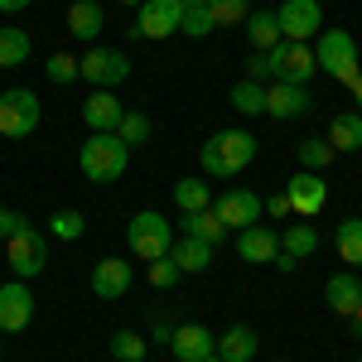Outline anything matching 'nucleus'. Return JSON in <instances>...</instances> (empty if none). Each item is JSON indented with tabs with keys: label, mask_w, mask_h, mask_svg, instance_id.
<instances>
[{
	"label": "nucleus",
	"mask_w": 362,
	"mask_h": 362,
	"mask_svg": "<svg viewBox=\"0 0 362 362\" xmlns=\"http://www.w3.org/2000/svg\"><path fill=\"white\" fill-rule=\"evenodd\" d=\"M247 39H251V49H256V54L276 49V44H280L276 10H251V15H247Z\"/></svg>",
	"instance_id": "nucleus-25"
},
{
	"label": "nucleus",
	"mask_w": 362,
	"mask_h": 362,
	"mask_svg": "<svg viewBox=\"0 0 362 362\" xmlns=\"http://www.w3.org/2000/svg\"><path fill=\"white\" fill-rule=\"evenodd\" d=\"M208 10H213V25H247L251 15V0H208Z\"/></svg>",
	"instance_id": "nucleus-35"
},
{
	"label": "nucleus",
	"mask_w": 362,
	"mask_h": 362,
	"mask_svg": "<svg viewBox=\"0 0 362 362\" xmlns=\"http://www.w3.org/2000/svg\"><path fill=\"white\" fill-rule=\"evenodd\" d=\"M29 54H34V44L25 29H0V68H20Z\"/></svg>",
	"instance_id": "nucleus-30"
},
{
	"label": "nucleus",
	"mask_w": 362,
	"mask_h": 362,
	"mask_svg": "<svg viewBox=\"0 0 362 362\" xmlns=\"http://www.w3.org/2000/svg\"><path fill=\"white\" fill-rule=\"evenodd\" d=\"M78 73H83V83L102 87V92H116V87L131 78V58L121 54V49H87L78 58Z\"/></svg>",
	"instance_id": "nucleus-7"
},
{
	"label": "nucleus",
	"mask_w": 362,
	"mask_h": 362,
	"mask_svg": "<svg viewBox=\"0 0 362 362\" xmlns=\"http://www.w3.org/2000/svg\"><path fill=\"white\" fill-rule=\"evenodd\" d=\"M295 266H300V261H295V256H285V251H280V256H276V271H280V276H290V271H295Z\"/></svg>",
	"instance_id": "nucleus-43"
},
{
	"label": "nucleus",
	"mask_w": 362,
	"mask_h": 362,
	"mask_svg": "<svg viewBox=\"0 0 362 362\" xmlns=\"http://www.w3.org/2000/svg\"><path fill=\"white\" fill-rule=\"evenodd\" d=\"M83 232H87V218H83V213H73V208H63V213L49 218V237H58V242H78Z\"/></svg>",
	"instance_id": "nucleus-34"
},
{
	"label": "nucleus",
	"mask_w": 362,
	"mask_h": 362,
	"mask_svg": "<svg viewBox=\"0 0 362 362\" xmlns=\"http://www.w3.org/2000/svg\"><path fill=\"white\" fill-rule=\"evenodd\" d=\"M256 160V136L251 131H213V136L198 145V165L203 174H213V179H237L242 169Z\"/></svg>",
	"instance_id": "nucleus-1"
},
{
	"label": "nucleus",
	"mask_w": 362,
	"mask_h": 362,
	"mask_svg": "<svg viewBox=\"0 0 362 362\" xmlns=\"http://www.w3.org/2000/svg\"><path fill=\"white\" fill-rule=\"evenodd\" d=\"M131 165V145L116 136V131H92L78 150V169H83L87 184H116Z\"/></svg>",
	"instance_id": "nucleus-2"
},
{
	"label": "nucleus",
	"mask_w": 362,
	"mask_h": 362,
	"mask_svg": "<svg viewBox=\"0 0 362 362\" xmlns=\"http://www.w3.org/2000/svg\"><path fill=\"white\" fill-rule=\"evenodd\" d=\"M136 39H169V34H179V20H184V0H145L136 5Z\"/></svg>",
	"instance_id": "nucleus-10"
},
{
	"label": "nucleus",
	"mask_w": 362,
	"mask_h": 362,
	"mask_svg": "<svg viewBox=\"0 0 362 362\" xmlns=\"http://www.w3.org/2000/svg\"><path fill=\"white\" fill-rule=\"evenodd\" d=\"M25 223H29L25 213H15V208H0V247H5V242H10V237H15V232H20Z\"/></svg>",
	"instance_id": "nucleus-40"
},
{
	"label": "nucleus",
	"mask_w": 362,
	"mask_h": 362,
	"mask_svg": "<svg viewBox=\"0 0 362 362\" xmlns=\"http://www.w3.org/2000/svg\"><path fill=\"white\" fill-rule=\"evenodd\" d=\"M116 5H145V0H116Z\"/></svg>",
	"instance_id": "nucleus-47"
},
{
	"label": "nucleus",
	"mask_w": 362,
	"mask_h": 362,
	"mask_svg": "<svg viewBox=\"0 0 362 362\" xmlns=\"http://www.w3.org/2000/svg\"><path fill=\"white\" fill-rule=\"evenodd\" d=\"M179 276H184V271H179V266H174L169 256H160V261H150V271H145V280H150V290H174V285H179Z\"/></svg>",
	"instance_id": "nucleus-38"
},
{
	"label": "nucleus",
	"mask_w": 362,
	"mask_h": 362,
	"mask_svg": "<svg viewBox=\"0 0 362 362\" xmlns=\"http://www.w3.org/2000/svg\"><path fill=\"white\" fill-rule=\"evenodd\" d=\"M184 237H194V242H208V247H218L227 237L223 218L213 213V208H203V213H184Z\"/></svg>",
	"instance_id": "nucleus-26"
},
{
	"label": "nucleus",
	"mask_w": 362,
	"mask_h": 362,
	"mask_svg": "<svg viewBox=\"0 0 362 362\" xmlns=\"http://www.w3.org/2000/svg\"><path fill=\"white\" fill-rule=\"evenodd\" d=\"M309 112H314L309 87H290V83L266 87V116H276V121H300V116H309Z\"/></svg>",
	"instance_id": "nucleus-15"
},
{
	"label": "nucleus",
	"mask_w": 362,
	"mask_h": 362,
	"mask_svg": "<svg viewBox=\"0 0 362 362\" xmlns=\"http://www.w3.org/2000/svg\"><path fill=\"white\" fill-rule=\"evenodd\" d=\"M150 131H155V126H150V116H145V112H126V116H121V126H116V136L126 140L131 150H136V145H145V140H150Z\"/></svg>",
	"instance_id": "nucleus-36"
},
{
	"label": "nucleus",
	"mask_w": 362,
	"mask_h": 362,
	"mask_svg": "<svg viewBox=\"0 0 362 362\" xmlns=\"http://www.w3.org/2000/svg\"><path fill=\"white\" fill-rule=\"evenodd\" d=\"M247 78H251V83H261V87L276 83V63H271V49H266V54H256V49H251V58H247Z\"/></svg>",
	"instance_id": "nucleus-39"
},
{
	"label": "nucleus",
	"mask_w": 362,
	"mask_h": 362,
	"mask_svg": "<svg viewBox=\"0 0 362 362\" xmlns=\"http://www.w3.org/2000/svg\"><path fill=\"white\" fill-rule=\"evenodd\" d=\"M348 92H353V102H358V116H362V78H353V83H348Z\"/></svg>",
	"instance_id": "nucleus-45"
},
{
	"label": "nucleus",
	"mask_w": 362,
	"mask_h": 362,
	"mask_svg": "<svg viewBox=\"0 0 362 362\" xmlns=\"http://www.w3.org/2000/svg\"><path fill=\"white\" fill-rule=\"evenodd\" d=\"M5 266H10L15 280H34L44 266H49V237H44L34 223H25L10 242H5Z\"/></svg>",
	"instance_id": "nucleus-5"
},
{
	"label": "nucleus",
	"mask_w": 362,
	"mask_h": 362,
	"mask_svg": "<svg viewBox=\"0 0 362 362\" xmlns=\"http://www.w3.org/2000/svg\"><path fill=\"white\" fill-rule=\"evenodd\" d=\"M102 25H107V15H102V5L97 0H73L68 5V34H78V39H97L102 34Z\"/></svg>",
	"instance_id": "nucleus-21"
},
{
	"label": "nucleus",
	"mask_w": 362,
	"mask_h": 362,
	"mask_svg": "<svg viewBox=\"0 0 362 362\" xmlns=\"http://www.w3.org/2000/svg\"><path fill=\"white\" fill-rule=\"evenodd\" d=\"M213 10L208 5H184V20H179V34H189V39H208L213 34Z\"/></svg>",
	"instance_id": "nucleus-33"
},
{
	"label": "nucleus",
	"mask_w": 362,
	"mask_h": 362,
	"mask_svg": "<svg viewBox=\"0 0 362 362\" xmlns=\"http://www.w3.org/2000/svg\"><path fill=\"white\" fill-rule=\"evenodd\" d=\"M271 63H276V83H290V87H309V78L319 73L314 49L309 44H290V39H280L271 49Z\"/></svg>",
	"instance_id": "nucleus-9"
},
{
	"label": "nucleus",
	"mask_w": 362,
	"mask_h": 362,
	"mask_svg": "<svg viewBox=\"0 0 362 362\" xmlns=\"http://www.w3.org/2000/svg\"><path fill=\"white\" fill-rule=\"evenodd\" d=\"M261 208H271V218H290V198H285V189L271 198H261Z\"/></svg>",
	"instance_id": "nucleus-41"
},
{
	"label": "nucleus",
	"mask_w": 362,
	"mask_h": 362,
	"mask_svg": "<svg viewBox=\"0 0 362 362\" xmlns=\"http://www.w3.org/2000/svg\"><path fill=\"white\" fill-rule=\"evenodd\" d=\"M285 198H290V213L309 223V218H319V213H324V203H329V184H324V174L300 169V174L285 184Z\"/></svg>",
	"instance_id": "nucleus-11"
},
{
	"label": "nucleus",
	"mask_w": 362,
	"mask_h": 362,
	"mask_svg": "<svg viewBox=\"0 0 362 362\" xmlns=\"http://www.w3.org/2000/svg\"><path fill=\"white\" fill-rule=\"evenodd\" d=\"M0 358H5V343H0Z\"/></svg>",
	"instance_id": "nucleus-50"
},
{
	"label": "nucleus",
	"mask_w": 362,
	"mask_h": 362,
	"mask_svg": "<svg viewBox=\"0 0 362 362\" xmlns=\"http://www.w3.org/2000/svg\"><path fill=\"white\" fill-rule=\"evenodd\" d=\"M232 107H237L242 116H261V112H266V87L251 83V78L232 83Z\"/></svg>",
	"instance_id": "nucleus-31"
},
{
	"label": "nucleus",
	"mask_w": 362,
	"mask_h": 362,
	"mask_svg": "<svg viewBox=\"0 0 362 362\" xmlns=\"http://www.w3.org/2000/svg\"><path fill=\"white\" fill-rule=\"evenodd\" d=\"M34 324V295L29 280H10L0 285V334H25Z\"/></svg>",
	"instance_id": "nucleus-12"
},
{
	"label": "nucleus",
	"mask_w": 362,
	"mask_h": 362,
	"mask_svg": "<svg viewBox=\"0 0 362 362\" xmlns=\"http://www.w3.org/2000/svg\"><path fill=\"white\" fill-rule=\"evenodd\" d=\"M295 160H300V169H309V174H324V169L338 160V150L329 140H300V145H295Z\"/></svg>",
	"instance_id": "nucleus-28"
},
{
	"label": "nucleus",
	"mask_w": 362,
	"mask_h": 362,
	"mask_svg": "<svg viewBox=\"0 0 362 362\" xmlns=\"http://www.w3.org/2000/svg\"><path fill=\"white\" fill-rule=\"evenodd\" d=\"M276 25H280V39L309 44V39L324 29V5H319V0H280Z\"/></svg>",
	"instance_id": "nucleus-8"
},
{
	"label": "nucleus",
	"mask_w": 362,
	"mask_h": 362,
	"mask_svg": "<svg viewBox=\"0 0 362 362\" xmlns=\"http://www.w3.org/2000/svg\"><path fill=\"white\" fill-rule=\"evenodd\" d=\"M213 213L223 218V227L232 232H242V227H251V223H261V198L251 194V189H227V194H218L213 198Z\"/></svg>",
	"instance_id": "nucleus-13"
},
{
	"label": "nucleus",
	"mask_w": 362,
	"mask_h": 362,
	"mask_svg": "<svg viewBox=\"0 0 362 362\" xmlns=\"http://www.w3.org/2000/svg\"><path fill=\"white\" fill-rule=\"evenodd\" d=\"M169 338H174V329H169L165 319H160V324H155V343H169Z\"/></svg>",
	"instance_id": "nucleus-44"
},
{
	"label": "nucleus",
	"mask_w": 362,
	"mask_h": 362,
	"mask_svg": "<svg viewBox=\"0 0 362 362\" xmlns=\"http://www.w3.org/2000/svg\"><path fill=\"white\" fill-rule=\"evenodd\" d=\"M353 324H358V329H362V300H358V309H353Z\"/></svg>",
	"instance_id": "nucleus-46"
},
{
	"label": "nucleus",
	"mask_w": 362,
	"mask_h": 362,
	"mask_svg": "<svg viewBox=\"0 0 362 362\" xmlns=\"http://www.w3.org/2000/svg\"><path fill=\"white\" fill-rule=\"evenodd\" d=\"M145 353H150V338L131 334V329H121V334L112 338V358L116 362H145Z\"/></svg>",
	"instance_id": "nucleus-32"
},
{
	"label": "nucleus",
	"mask_w": 362,
	"mask_h": 362,
	"mask_svg": "<svg viewBox=\"0 0 362 362\" xmlns=\"http://www.w3.org/2000/svg\"><path fill=\"white\" fill-rule=\"evenodd\" d=\"M184 5H208V0H184Z\"/></svg>",
	"instance_id": "nucleus-48"
},
{
	"label": "nucleus",
	"mask_w": 362,
	"mask_h": 362,
	"mask_svg": "<svg viewBox=\"0 0 362 362\" xmlns=\"http://www.w3.org/2000/svg\"><path fill=\"white\" fill-rule=\"evenodd\" d=\"M169 261L179 266V271H208L213 266V247L208 242H194V237H174V247H169Z\"/></svg>",
	"instance_id": "nucleus-23"
},
{
	"label": "nucleus",
	"mask_w": 362,
	"mask_h": 362,
	"mask_svg": "<svg viewBox=\"0 0 362 362\" xmlns=\"http://www.w3.org/2000/svg\"><path fill=\"white\" fill-rule=\"evenodd\" d=\"M324 300H329V309H334L338 319H353V309H358V300H362V280L353 276V271H338V276H329V285H324Z\"/></svg>",
	"instance_id": "nucleus-19"
},
{
	"label": "nucleus",
	"mask_w": 362,
	"mask_h": 362,
	"mask_svg": "<svg viewBox=\"0 0 362 362\" xmlns=\"http://www.w3.org/2000/svg\"><path fill=\"white\" fill-rule=\"evenodd\" d=\"M314 63H319V73H329L334 83H353L362 78V58H358V39L348 34V29H319L314 34Z\"/></svg>",
	"instance_id": "nucleus-3"
},
{
	"label": "nucleus",
	"mask_w": 362,
	"mask_h": 362,
	"mask_svg": "<svg viewBox=\"0 0 362 362\" xmlns=\"http://www.w3.org/2000/svg\"><path fill=\"white\" fill-rule=\"evenodd\" d=\"M44 73H49V83H58V87H68V83H78V78H83V73H78V58H73V54H49Z\"/></svg>",
	"instance_id": "nucleus-37"
},
{
	"label": "nucleus",
	"mask_w": 362,
	"mask_h": 362,
	"mask_svg": "<svg viewBox=\"0 0 362 362\" xmlns=\"http://www.w3.org/2000/svg\"><path fill=\"white\" fill-rule=\"evenodd\" d=\"M237 256L251 261V266H266V261H276L280 256V232L266 223H251L237 232Z\"/></svg>",
	"instance_id": "nucleus-16"
},
{
	"label": "nucleus",
	"mask_w": 362,
	"mask_h": 362,
	"mask_svg": "<svg viewBox=\"0 0 362 362\" xmlns=\"http://www.w3.org/2000/svg\"><path fill=\"white\" fill-rule=\"evenodd\" d=\"M121 116H126V107L116 102V92H92L83 102V121H87V131H116L121 126Z\"/></svg>",
	"instance_id": "nucleus-18"
},
{
	"label": "nucleus",
	"mask_w": 362,
	"mask_h": 362,
	"mask_svg": "<svg viewBox=\"0 0 362 362\" xmlns=\"http://www.w3.org/2000/svg\"><path fill=\"white\" fill-rule=\"evenodd\" d=\"M329 145H334L338 155H353V150H362V116L358 112H338L334 121H329Z\"/></svg>",
	"instance_id": "nucleus-22"
},
{
	"label": "nucleus",
	"mask_w": 362,
	"mask_h": 362,
	"mask_svg": "<svg viewBox=\"0 0 362 362\" xmlns=\"http://www.w3.org/2000/svg\"><path fill=\"white\" fill-rule=\"evenodd\" d=\"M29 5H34V0H0V15H20Z\"/></svg>",
	"instance_id": "nucleus-42"
},
{
	"label": "nucleus",
	"mask_w": 362,
	"mask_h": 362,
	"mask_svg": "<svg viewBox=\"0 0 362 362\" xmlns=\"http://www.w3.org/2000/svg\"><path fill=\"white\" fill-rule=\"evenodd\" d=\"M174 203H179V213H203V208H213V189L198 184V179H179L174 184Z\"/></svg>",
	"instance_id": "nucleus-29"
},
{
	"label": "nucleus",
	"mask_w": 362,
	"mask_h": 362,
	"mask_svg": "<svg viewBox=\"0 0 362 362\" xmlns=\"http://www.w3.org/2000/svg\"><path fill=\"white\" fill-rule=\"evenodd\" d=\"M126 247H131V256H140V261H160V256H169V247H174V227H169L165 213L145 208V213H136V218L126 223Z\"/></svg>",
	"instance_id": "nucleus-4"
},
{
	"label": "nucleus",
	"mask_w": 362,
	"mask_h": 362,
	"mask_svg": "<svg viewBox=\"0 0 362 362\" xmlns=\"http://www.w3.org/2000/svg\"><path fill=\"white\" fill-rule=\"evenodd\" d=\"M213 343H218L213 329H203V324H179L174 338H169V353L179 362H203V358H213Z\"/></svg>",
	"instance_id": "nucleus-17"
},
{
	"label": "nucleus",
	"mask_w": 362,
	"mask_h": 362,
	"mask_svg": "<svg viewBox=\"0 0 362 362\" xmlns=\"http://www.w3.org/2000/svg\"><path fill=\"white\" fill-rule=\"evenodd\" d=\"M256 348H261V338H256V329H247V324H232V329L218 334V343H213V353L223 362H251Z\"/></svg>",
	"instance_id": "nucleus-20"
},
{
	"label": "nucleus",
	"mask_w": 362,
	"mask_h": 362,
	"mask_svg": "<svg viewBox=\"0 0 362 362\" xmlns=\"http://www.w3.org/2000/svg\"><path fill=\"white\" fill-rule=\"evenodd\" d=\"M334 247H338V256L348 261V271L362 266V218H343V223L334 227Z\"/></svg>",
	"instance_id": "nucleus-27"
},
{
	"label": "nucleus",
	"mask_w": 362,
	"mask_h": 362,
	"mask_svg": "<svg viewBox=\"0 0 362 362\" xmlns=\"http://www.w3.org/2000/svg\"><path fill=\"white\" fill-rule=\"evenodd\" d=\"M131 280H136L131 261H121V256H102V261L92 266V295H97V300H121V295L131 290Z\"/></svg>",
	"instance_id": "nucleus-14"
},
{
	"label": "nucleus",
	"mask_w": 362,
	"mask_h": 362,
	"mask_svg": "<svg viewBox=\"0 0 362 362\" xmlns=\"http://www.w3.org/2000/svg\"><path fill=\"white\" fill-rule=\"evenodd\" d=\"M203 362H223V358H218V353H213V358H203Z\"/></svg>",
	"instance_id": "nucleus-49"
},
{
	"label": "nucleus",
	"mask_w": 362,
	"mask_h": 362,
	"mask_svg": "<svg viewBox=\"0 0 362 362\" xmlns=\"http://www.w3.org/2000/svg\"><path fill=\"white\" fill-rule=\"evenodd\" d=\"M39 131V97L25 87L0 92V136L5 140H29Z\"/></svg>",
	"instance_id": "nucleus-6"
},
{
	"label": "nucleus",
	"mask_w": 362,
	"mask_h": 362,
	"mask_svg": "<svg viewBox=\"0 0 362 362\" xmlns=\"http://www.w3.org/2000/svg\"><path fill=\"white\" fill-rule=\"evenodd\" d=\"M280 251L295 256V261H309V256L319 251V232H314V223H290L285 232H280Z\"/></svg>",
	"instance_id": "nucleus-24"
}]
</instances>
